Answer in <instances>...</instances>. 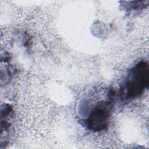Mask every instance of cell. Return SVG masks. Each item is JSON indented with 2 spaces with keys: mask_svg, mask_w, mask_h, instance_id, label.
Instances as JSON below:
<instances>
[{
  "mask_svg": "<svg viewBox=\"0 0 149 149\" xmlns=\"http://www.w3.org/2000/svg\"><path fill=\"white\" fill-rule=\"evenodd\" d=\"M109 109L107 104L98 105L92 112L88 119V127L94 131L104 129L108 125Z\"/></svg>",
  "mask_w": 149,
  "mask_h": 149,
  "instance_id": "7a4b0ae2",
  "label": "cell"
},
{
  "mask_svg": "<svg viewBox=\"0 0 149 149\" xmlns=\"http://www.w3.org/2000/svg\"><path fill=\"white\" fill-rule=\"evenodd\" d=\"M148 83V65L141 62L130 70L126 84L127 97L130 98L137 97L143 92Z\"/></svg>",
  "mask_w": 149,
  "mask_h": 149,
  "instance_id": "6da1fadb",
  "label": "cell"
}]
</instances>
